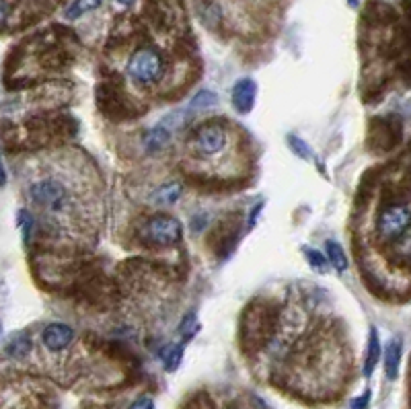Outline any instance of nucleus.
Masks as SVG:
<instances>
[{"label": "nucleus", "instance_id": "nucleus-3", "mask_svg": "<svg viewBox=\"0 0 411 409\" xmlns=\"http://www.w3.org/2000/svg\"><path fill=\"white\" fill-rule=\"evenodd\" d=\"M379 235L385 241H397L408 235L410 229V206L408 204H391L381 210L377 222Z\"/></svg>", "mask_w": 411, "mask_h": 409}, {"label": "nucleus", "instance_id": "nucleus-7", "mask_svg": "<svg viewBox=\"0 0 411 409\" xmlns=\"http://www.w3.org/2000/svg\"><path fill=\"white\" fill-rule=\"evenodd\" d=\"M43 346L51 352H62L74 342V331L66 323H51L41 334Z\"/></svg>", "mask_w": 411, "mask_h": 409}, {"label": "nucleus", "instance_id": "nucleus-10", "mask_svg": "<svg viewBox=\"0 0 411 409\" xmlns=\"http://www.w3.org/2000/svg\"><path fill=\"white\" fill-rule=\"evenodd\" d=\"M399 364H401V342L391 340L385 348V375L389 381H395L399 375Z\"/></svg>", "mask_w": 411, "mask_h": 409}, {"label": "nucleus", "instance_id": "nucleus-20", "mask_svg": "<svg viewBox=\"0 0 411 409\" xmlns=\"http://www.w3.org/2000/svg\"><path fill=\"white\" fill-rule=\"evenodd\" d=\"M181 334L185 336V338H191L196 331H198V321H196V315H187L183 321H181Z\"/></svg>", "mask_w": 411, "mask_h": 409}, {"label": "nucleus", "instance_id": "nucleus-16", "mask_svg": "<svg viewBox=\"0 0 411 409\" xmlns=\"http://www.w3.org/2000/svg\"><path fill=\"white\" fill-rule=\"evenodd\" d=\"M216 103H218V97H216L212 91H200V93L191 99L189 109H191V111H206V109L214 107Z\"/></svg>", "mask_w": 411, "mask_h": 409}, {"label": "nucleus", "instance_id": "nucleus-13", "mask_svg": "<svg viewBox=\"0 0 411 409\" xmlns=\"http://www.w3.org/2000/svg\"><path fill=\"white\" fill-rule=\"evenodd\" d=\"M325 249H327V259L331 264V268L336 272H346L348 270V255L344 251V247L338 243V241H327L325 243Z\"/></svg>", "mask_w": 411, "mask_h": 409}, {"label": "nucleus", "instance_id": "nucleus-23", "mask_svg": "<svg viewBox=\"0 0 411 409\" xmlns=\"http://www.w3.org/2000/svg\"><path fill=\"white\" fill-rule=\"evenodd\" d=\"M8 14H10V6H8V2H6V0H0V27L6 23Z\"/></svg>", "mask_w": 411, "mask_h": 409}, {"label": "nucleus", "instance_id": "nucleus-17", "mask_svg": "<svg viewBox=\"0 0 411 409\" xmlns=\"http://www.w3.org/2000/svg\"><path fill=\"white\" fill-rule=\"evenodd\" d=\"M288 144H290V148H292V152H294L296 156H301V159H305V161H311V159H313L309 144H307L305 140H301L298 136H288Z\"/></svg>", "mask_w": 411, "mask_h": 409}, {"label": "nucleus", "instance_id": "nucleus-5", "mask_svg": "<svg viewBox=\"0 0 411 409\" xmlns=\"http://www.w3.org/2000/svg\"><path fill=\"white\" fill-rule=\"evenodd\" d=\"M193 146L202 156H214L226 146V132L218 124H204L193 136Z\"/></svg>", "mask_w": 411, "mask_h": 409}, {"label": "nucleus", "instance_id": "nucleus-1", "mask_svg": "<svg viewBox=\"0 0 411 409\" xmlns=\"http://www.w3.org/2000/svg\"><path fill=\"white\" fill-rule=\"evenodd\" d=\"M126 70L136 82L154 84L161 80V76L165 72V64H163L161 54L154 47H140L138 51H134L130 56Z\"/></svg>", "mask_w": 411, "mask_h": 409}, {"label": "nucleus", "instance_id": "nucleus-9", "mask_svg": "<svg viewBox=\"0 0 411 409\" xmlns=\"http://www.w3.org/2000/svg\"><path fill=\"white\" fill-rule=\"evenodd\" d=\"M381 362V340L377 336V329L371 327V334H368V344H366V358H364V377L371 379L377 364Z\"/></svg>", "mask_w": 411, "mask_h": 409}, {"label": "nucleus", "instance_id": "nucleus-21", "mask_svg": "<svg viewBox=\"0 0 411 409\" xmlns=\"http://www.w3.org/2000/svg\"><path fill=\"white\" fill-rule=\"evenodd\" d=\"M368 404H371V391H366L364 395L356 397V399L350 404V409H368Z\"/></svg>", "mask_w": 411, "mask_h": 409}, {"label": "nucleus", "instance_id": "nucleus-8", "mask_svg": "<svg viewBox=\"0 0 411 409\" xmlns=\"http://www.w3.org/2000/svg\"><path fill=\"white\" fill-rule=\"evenodd\" d=\"M169 142H171V130H169L167 126H156V128H152V130L144 136L142 146H144L146 152L156 154V152H161L163 148H167Z\"/></svg>", "mask_w": 411, "mask_h": 409}, {"label": "nucleus", "instance_id": "nucleus-14", "mask_svg": "<svg viewBox=\"0 0 411 409\" xmlns=\"http://www.w3.org/2000/svg\"><path fill=\"white\" fill-rule=\"evenodd\" d=\"M161 360H163L165 371L175 373V371L179 369L181 360H183V348H181L179 344H169V346H165L163 352H161Z\"/></svg>", "mask_w": 411, "mask_h": 409}, {"label": "nucleus", "instance_id": "nucleus-2", "mask_svg": "<svg viewBox=\"0 0 411 409\" xmlns=\"http://www.w3.org/2000/svg\"><path fill=\"white\" fill-rule=\"evenodd\" d=\"M142 239L150 245L156 247H169L181 241L183 237V226L177 218L173 216H154L150 218L144 229L140 231Z\"/></svg>", "mask_w": 411, "mask_h": 409}, {"label": "nucleus", "instance_id": "nucleus-12", "mask_svg": "<svg viewBox=\"0 0 411 409\" xmlns=\"http://www.w3.org/2000/svg\"><path fill=\"white\" fill-rule=\"evenodd\" d=\"M29 352H31V340L23 331L10 336V340L6 342V354L10 358H25Z\"/></svg>", "mask_w": 411, "mask_h": 409}, {"label": "nucleus", "instance_id": "nucleus-24", "mask_svg": "<svg viewBox=\"0 0 411 409\" xmlns=\"http://www.w3.org/2000/svg\"><path fill=\"white\" fill-rule=\"evenodd\" d=\"M4 185H6V169H4V163L0 159V187H4Z\"/></svg>", "mask_w": 411, "mask_h": 409}, {"label": "nucleus", "instance_id": "nucleus-25", "mask_svg": "<svg viewBox=\"0 0 411 409\" xmlns=\"http://www.w3.org/2000/svg\"><path fill=\"white\" fill-rule=\"evenodd\" d=\"M117 2H121V4H126V6H128V4H132L134 0H117Z\"/></svg>", "mask_w": 411, "mask_h": 409}, {"label": "nucleus", "instance_id": "nucleus-4", "mask_svg": "<svg viewBox=\"0 0 411 409\" xmlns=\"http://www.w3.org/2000/svg\"><path fill=\"white\" fill-rule=\"evenodd\" d=\"M29 196L37 206L45 208L47 212H62L68 208V189L56 179L33 183L29 187Z\"/></svg>", "mask_w": 411, "mask_h": 409}, {"label": "nucleus", "instance_id": "nucleus-22", "mask_svg": "<svg viewBox=\"0 0 411 409\" xmlns=\"http://www.w3.org/2000/svg\"><path fill=\"white\" fill-rule=\"evenodd\" d=\"M128 409H154V401L150 397H140L136 399Z\"/></svg>", "mask_w": 411, "mask_h": 409}, {"label": "nucleus", "instance_id": "nucleus-11", "mask_svg": "<svg viewBox=\"0 0 411 409\" xmlns=\"http://www.w3.org/2000/svg\"><path fill=\"white\" fill-rule=\"evenodd\" d=\"M181 194H183L181 183H177V181L163 183V185L150 196V202L156 204V206H171V204H175V202L181 198Z\"/></svg>", "mask_w": 411, "mask_h": 409}, {"label": "nucleus", "instance_id": "nucleus-26", "mask_svg": "<svg viewBox=\"0 0 411 409\" xmlns=\"http://www.w3.org/2000/svg\"><path fill=\"white\" fill-rule=\"evenodd\" d=\"M0 329H2V327H0Z\"/></svg>", "mask_w": 411, "mask_h": 409}, {"label": "nucleus", "instance_id": "nucleus-18", "mask_svg": "<svg viewBox=\"0 0 411 409\" xmlns=\"http://www.w3.org/2000/svg\"><path fill=\"white\" fill-rule=\"evenodd\" d=\"M16 224H19V229H21V233H23V239H25V243H27L29 237H31V231H33V218L29 216L27 210H19V214H16Z\"/></svg>", "mask_w": 411, "mask_h": 409}, {"label": "nucleus", "instance_id": "nucleus-15", "mask_svg": "<svg viewBox=\"0 0 411 409\" xmlns=\"http://www.w3.org/2000/svg\"><path fill=\"white\" fill-rule=\"evenodd\" d=\"M101 2H103V0H72V2L68 4V8H66V16H68V19H78V16H82V14H86V12L99 8Z\"/></svg>", "mask_w": 411, "mask_h": 409}, {"label": "nucleus", "instance_id": "nucleus-19", "mask_svg": "<svg viewBox=\"0 0 411 409\" xmlns=\"http://www.w3.org/2000/svg\"><path fill=\"white\" fill-rule=\"evenodd\" d=\"M305 255H307V259H309V264L313 266V268H317L319 272H325L327 268V259L319 253V251H315V249H309V247H305Z\"/></svg>", "mask_w": 411, "mask_h": 409}, {"label": "nucleus", "instance_id": "nucleus-6", "mask_svg": "<svg viewBox=\"0 0 411 409\" xmlns=\"http://www.w3.org/2000/svg\"><path fill=\"white\" fill-rule=\"evenodd\" d=\"M255 97H257V84L253 78H239L233 86L231 99H233V107L239 113H249L255 105Z\"/></svg>", "mask_w": 411, "mask_h": 409}]
</instances>
